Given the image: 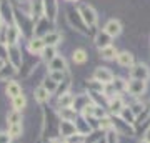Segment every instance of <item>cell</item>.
I'll return each mask as SVG.
<instances>
[{"instance_id":"1","label":"cell","mask_w":150,"mask_h":143,"mask_svg":"<svg viewBox=\"0 0 150 143\" xmlns=\"http://www.w3.org/2000/svg\"><path fill=\"white\" fill-rule=\"evenodd\" d=\"M79 13H80L82 20H83V23H85L87 27H95V25H97L98 15H97V10H95L92 5H88V4H83V5H80V8H79Z\"/></svg>"},{"instance_id":"2","label":"cell","mask_w":150,"mask_h":143,"mask_svg":"<svg viewBox=\"0 0 150 143\" xmlns=\"http://www.w3.org/2000/svg\"><path fill=\"white\" fill-rule=\"evenodd\" d=\"M67 20H69L70 27H72L74 30L80 32L82 35H88L87 25L83 23V20H82V17H80V13H79V10H69V12H67Z\"/></svg>"},{"instance_id":"3","label":"cell","mask_w":150,"mask_h":143,"mask_svg":"<svg viewBox=\"0 0 150 143\" xmlns=\"http://www.w3.org/2000/svg\"><path fill=\"white\" fill-rule=\"evenodd\" d=\"M129 73H130V78L132 80H144V82H147L150 77V70L145 63H134L130 67Z\"/></svg>"},{"instance_id":"4","label":"cell","mask_w":150,"mask_h":143,"mask_svg":"<svg viewBox=\"0 0 150 143\" xmlns=\"http://www.w3.org/2000/svg\"><path fill=\"white\" fill-rule=\"evenodd\" d=\"M113 78H115L113 73L107 68V67H97V68L93 70V80L100 82L102 85H110L113 82Z\"/></svg>"},{"instance_id":"5","label":"cell","mask_w":150,"mask_h":143,"mask_svg":"<svg viewBox=\"0 0 150 143\" xmlns=\"http://www.w3.org/2000/svg\"><path fill=\"white\" fill-rule=\"evenodd\" d=\"M145 90H147V82H144V80H130V82H127V92L132 97L144 95Z\"/></svg>"},{"instance_id":"6","label":"cell","mask_w":150,"mask_h":143,"mask_svg":"<svg viewBox=\"0 0 150 143\" xmlns=\"http://www.w3.org/2000/svg\"><path fill=\"white\" fill-rule=\"evenodd\" d=\"M8 63L13 65L17 70L22 67L23 63V58H22V50L18 45H10L8 47Z\"/></svg>"},{"instance_id":"7","label":"cell","mask_w":150,"mask_h":143,"mask_svg":"<svg viewBox=\"0 0 150 143\" xmlns=\"http://www.w3.org/2000/svg\"><path fill=\"white\" fill-rule=\"evenodd\" d=\"M50 23H52V22L48 20L47 17H40V18H37L35 27H33V37H40L42 38L43 35H47L48 32H52V30H48L47 28V27H50Z\"/></svg>"},{"instance_id":"8","label":"cell","mask_w":150,"mask_h":143,"mask_svg":"<svg viewBox=\"0 0 150 143\" xmlns=\"http://www.w3.org/2000/svg\"><path fill=\"white\" fill-rule=\"evenodd\" d=\"M22 37L20 30L17 28L13 23L12 25H7L5 27V43L10 47V45H17L18 43V38Z\"/></svg>"},{"instance_id":"9","label":"cell","mask_w":150,"mask_h":143,"mask_svg":"<svg viewBox=\"0 0 150 143\" xmlns=\"http://www.w3.org/2000/svg\"><path fill=\"white\" fill-rule=\"evenodd\" d=\"M103 32L108 33L110 37H118L120 33H122V22L118 20V18H110V20L105 23L103 27Z\"/></svg>"},{"instance_id":"10","label":"cell","mask_w":150,"mask_h":143,"mask_svg":"<svg viewBox=\"0 0 150 143\" xmlns=\"http://www.w3.org/2000/svg\"><path fill=\"white\" fill-rule=\"evenodd\" d=\"M57 10H59L57 0H43V17H47L50 22H55Z\"/></svg>"},{"instance_id":"11","label":"cell","mask_w":150,"mask_h":143,"mask_svg":"<svg viewBox=\"0 0 150 143\" xmlns=\"http://www.w3.org/2000/svg\"><path fill=\"white\" fill-rule=\"evenodd\" d=\"M59 133L62 135V138H70L72 135H75L77 132V127H75L74 122H64V120H60V127H59Z\"/></svg>"},{"instance_id":"12","label":"cell","mask_w":150,"mask_h":143,"mask_svg":"<svg viewBox=\"0 0 150 143\" xmlns=\"http://www.w3.org/2000/svg\"><path fill=\"white\" fill-rule=\"evenodd\" d=\"M113 128H115V133H120V135H127V137H132V128L127 122H123L122 118H115L112 122Z\"/></svg>"},{"instance_id":"13","label":"cell","mask_w":150,"mask_h":143,"mask_svg":"<svg viewBox=\"0 0 150 143\" xmlns=\"http://www.w3.org/2000/svg\"><path fill=\"white\" fill-rule=\"evenodd\" d=\"M48 70L50 72H67V62L62 55H57L54 60L48 62Z\"/></svg>"},{"instance_id":"14","label":"cell","mask_w":150,"mask_h":143,"mask_svg":"<svg viewBox=\"0 0 150 143\" xmlns=\"http://www.w3.org/2000/svg\"><path fill=\"white\" fill-rule=\"evenodd\" d=\"M123 108H125V103H123V100L118 95L108 100V110H110V113H113V115H117L118 117V115L122 113Z\"/></svg>"},{"instance_id":"15","label":"cell","mask_w":150,"mask_h":143,"mask_svg":"<svg viewBox=\"0 0 150 143\" xmlns=\"http://www.w3.org/2000/svg\"><path fill=\"white\" fill-rule=\"evenodd\" d=\"M42 40L47 47H55V45H59V43L62 42V33L57 32V30H52V32H48L47 35H43Z\"/></svg>"},{"instance_id":"16","label":"cell","mask_w":150,"mask_h":143,"mask_svg":"<svg viewBox=\"0 0 150 143\" xmlns=\"http://www.w3.org/2000/svg\"><path fill=\"white\" fill-rule=\"evenodd\" d=\"M0 17L5 23H8V22L13 23V10H12L10 4L5 0H2V4H0Z\"/></svg>"},{"instance_id":"17","label":"cell","mask_w":150,"mask_h":143,"mask_svg":"<svg viewBox=\"0 0 150 143\" xmlns=\"http://www.w3.org/2000/svg\"><path fill=\"white\" fill-rule=\"evenodd\" d=\"M43 48H45V43H43V40L40 37H32L28 40V52L32 55H37V53L40 55Z\"/></svg>"},{"instance_id":"18","label":"cell","mask_w":150,"mask_h":143,"mask_svg":"<svg viewBox=\"0 0 150 143\" xmlns=\"http://www.w3.org/2000/svg\"><path fill=\"white\" fill-rule=\"evenodd\" d=\"M93 42H95V47L100 50V48H105V47H108V45H112V43H110L112 42V37L102 30V32H98L95 35V40H93Z\"/></svg>"},{"instance_id":"19","label":"cell","mask_w":150,"mask_h":143,"mask_svg":"<svg viewBox=\"0 0 150 143\" xmlns=\"http://www.w3.org/2000/svg\"><path fill=\"white\" fill-rule=\"evenodd\" d=\"M59 117H60V120H64V122H75V118H77V110L72 108V106L59 108Z\"/></svg>"},{"instance_id":"20","label":"cell","mask_w":150,"mask_h":143,"mask_svg":"<svg viewBox=\"0 0 150 143\" xmlns=\"http://www.w3.org/2000/svg\"><path fill=\"white\" fill-rule=\"evenodd\" d=\"M17 73V68L13 67V65H10L8 62H7L5 65H4V68L0 70V82H10L12 80V77Z\"/></svg>"},{"instance_id":"21","label":"cell","mask_w":150,"mask_h":143,"mask_svg":"<svg viewBox=\"0 0 150 143\" xmlns=\"http://www.w3.org/2000/svg\"><path fill=\"white\" fill-rule=\"evenodd\" d=\"M5 93H7V97H8V98H15L17 95H20V93H22L20 83H18V82L10 80V82L7 83V87H5Z\"/></svg>"},{"instance_id":"22","label":"cell","mask_w":150,"mask_h":143,"mask_svg":"<svg viewBox=\"0 0 150 143\" xmlns=\"http://www.w3.org/2000/svg\"><path fill=\"white\" fill-rule=\"evenodd\" d=\"M33 98H35L37 103H42L43 105V103H47V101L50 100V93L40 85V87H37V88L33 90Z\"/></svg>"},{"instance_id":"23","label":"cell","mask_w":150,"mask_h":143,"mask_svg":"<svg viewBox=\"0 0 150 143\" xmlns=\"http://www.w3.org/2000/svg\"><path fill=\"white\" fill-rule=\"evenodd\" d=\"M117 62H118L120 67H129L130 68V67L134 65V55L130 52H127V50H125V52H120L117 55Z\"/></svg>"},{"instance_id":"24","label":"cell","mask_w":150,"mask_h":143,"mask_svg":"<svg viewBox=\"0 0 150 143\" xmlns=\"http://www.w3.org/2000/svg\"><path fill=\"white\" fill-rule=\"evenodd\" d=\"M88 103H92V98H90V97H87V95H79V97H75L72 108H75V110H83V106H87Z\"/></svg>"},{"instance_id":"25","label":"cell","mask_w":150,"mask_h":143,"mask_svg":"<svg viewBox=\"0 0 150 143\" xmlns=\"http://www.w3.org/2000/svg\"><path fill=\"white\" fill-rule=\"evenodd\" d=\"M25 106H27V98H25V95H23V93L17 95L15 98H12V108H13V110L22 111Z\"/></svg>"},{"instance_id":"26","label":"cell","mask_w":150,"mask_h":143,"mask_svg":"<svg viewBox=\"0 0 150 143\" xmlns=\"http://www.w3.org/2000/svg\"><path fill=\"white\" fill-rule=\"evenodd\" d=\"M117 55H118V52H117V48L113 47V45H108V47H105V48H100V57L105 58V60L117 58Z\"/></svg>"},{"instance_id":"27","label":"cell","mask_w":150,"mask_h":143,"mask_svg":"<svg viewBox=\"0 0 150 143\" xmlns=\"http://www.w3.org/2000/svg\"><path fill=\"white\" fill-rule=\"evenodd\" d=\"M7 125L8 127H12V125H22V111H17V110L8 111V115H7Z\"/></svg>"},{"instance_id":"28","label":"cell","mask_w":150,"mask_h":143,"mask_svg":"<svg viewBox=\"0 0 150 143\" xmlns=\"http://www.w3.org/2000/svg\"><path fill=\"white\" fill-rule=\"evenodd\" d=\"M74 100L75 97L70 93V92H67V93H64V95L59 97V108H67V106H72L74 105Z\"/></svg>"},{"instance_id":"29","label":"cell","mask_w":150,"mask_h":143,"mask_svg":"<svg viewBox=\"0 0 150 143\" xmlns=\"http://www.w3.org/2000/svg\"><path fill=\"white\" fill-rule=\"evenodd\" d=\"M72 58H74V62L77 65H83L87 60H88V55H87V52L83 48H77L74 52V55H72Z\"/></svg>"},{"instance_id":"30","label":"cell","mask_w":150,"mask_h":143,"mask_svg":"<svg viewBox=\"0 0 150 143\" xmlns=\"http://www.w3.org/2000/svg\"><path fill=\"white\" fill-rule=\"evenodd\" d=\"M42 87L48 92V93H50V95H52V93H55V92H57V88H59V83H57V82H54V80H52V78L47 75V77L42 80Z\"/></svg>"},{"instance_id":"31","label":"cell","mask_w":150,"mask_h":143,"mask_svg":"<svg viewBox=\"0 0 150 143\" xmlns=\"http://www.w3.org/2000/svg\"><path fill=\"white\" fill-rule=\"evenodd\" d=\"M40 57H42L45 62H50V60H54L55 57H57V50H55V47H47V45H45V48H43L42 53H40Z\"/></svg>"},{"instance_id":"32","label":"cell","mask_w":150,"mask_h":143,"mask_svg":"<svg viewBox=\"0 0 150 143\" xmlns=\"http://www.w3.org/2000/svg\"><path fill=\"white\" fill-rule=\"evenodd\" d=\"M120 118H122L123 122H127L129 125H132L135 122V115H134V111L130 110V106H125L123 108L122 113H120Z\"/></svg>"},{"instance_id":"33","label":"cell","mask_w":150,"mask_h":143,"mask_svg":"<svg viewBox=\"0 0 150 143\" xmlns=\"http://www.w3.org/2000/svg\"><path fill=\"white\" fill-rule=\"evenodd\" d=\"M7 132H8V135L12 138H20L23 135V127L22 125H12V127H8Z\"/></svg>"},{"instance_id":"34","label":"cell","mask_w":150,"mask_h":143,"mask_svg":"<svg viewBox=\"0 0 150 143\" xmlns=\"http://www.w3.org/2000/svg\"><path fill=\"white\" fill-rule=\"evenodd\" d=\"M69 88H70V78H65L64 82H60V83H59V88H57L55 93L60 97V95H64V93H67Z\"/></svg>"},{"instance_id":"35","label":"cell","mask_w":150,"mask_h":143,"mask_svg":"<svg viewBox=\"0 0 150 143\" xmlns=\"http://www.w3.org/2000/svg\"><path fill=\"white\" fill-rule=\"evenodd\" d=\"M48 77L54 80V82L60 83V82L65 80V72H50V70H48Z\"/></svg>"},{"instance_id":"36","label":"cell","mask_w":150,"mask_h":143,"mask_svg":"<svg viewBox=\"0 0 150 143\" xmlns=\"http://www.w3.org/2000/svg\"><path fill=\"white\" fill-rule=\"evenodd\" d=\"M0 60L8 62V45L4 42H0Z\"/></svg>"},{"instance_id":"37","label":"cell","mask_w":150,"mask_h":143,"mask_svg":"<svg viewBox=\"0 0 150 143\" xmlns=\"http://www.w3.org/2000/svg\"><path fill=\"white\" fill-rule=\"evenodd\" d=\"M93 117L100 118V120H102V118H105V110H103L100 105H95V108H93Z\"/></svg>"},{"instance_id":"38","label":"cell","mask_w":150,"mask_h":143,"mask_svg":"<svg viewBox=\"0 0 150 143\" xmlns=\"http://www.w3.org/2000/svg\"><path fill=\"white\" fill-rule=\"evenodd\" d=\"M100 128H103V130H110V128H113V125H112V120L110 118H102L100 120Z\"/></svg>"},{"instance_id":"39","label":"cell","mask_w":150,"mask_h":143,"mask_svg":"<svg viewBox=\"0 0 150 143\" xmlns=\"http://www.w3.org/2000/svg\"><path fill=\"white\" fill-rule=\"evenodd\" d=\"M13 138L8 135V132H0V143H12Z\"/></svg>"},{"instance_id":"40","label":"cell","mask_w":150,"mask_h":143,"mask_svg":"<svg viewBox=\"0 0 150 143\" xmlns=\"http://www.w3.org/2000/svg\"><path fill=\"white\" fill-rule=\"evenodd\" d=\"M144 140H145L147 143H150V128L147 130V132H145V137H144Z\"/></svg>"},{"instance_id":"41","label":"cell","mask_w":150,"mask_h":143,"mask_svg":"<svg viewBox=\"0 0 150 143\" xmlns=\"http://www.w3.org/2000/svg\"><path fill=\"white\" fill-rule=\"evenodd\" d=\"M52 143H67V140L65 138H55V140H52Z\"/></svg>"},{"instance_id":"42","label":"cell","mask_w":150,"mask_h":143,"mask_svg":"<svg viewBox=\"0 0 150 143\" xmlns=\"http://www.w3.org/2000/svg\"><path fill=\"white\" fill-rule=\"evenodd\" d=\"M7 63V62H5V60H0V70H2V68H4V65H5Z\"/></svg>"},{"instance_id":"43","label":"cell","mask_w":150,"mask_h":143,"mask_svg":"<svg viewBox=\"0 0 150 143\" xmlns=\"http://www.w3.org/2000/svg\"><path fill=\"white\" fill-rule=\"evenodd\" d=\"M139 143H147V142H145V140H142V142H139Z\"/></svg>"},{"instance_id":"44","label":"cell","mask_w":150,"mask_h":143,"mask_svg":"<svg viewBox=\"0 0 150 143\" xmlns=\"http://www.w3.org/2000/svg\"><path fill=\"white\" fill-rule=\"evenodd\" d=\"M67 2H77V0H67Z\"/></svg>"},{"instance_id":"45","label":"cell","mask_w":150,"mask_h":143,"mask_svg":"<svg viewBox=\"0 0 150 143\" xmlns=\"http://www.w3.org/2000/svg\"><path fill=\"white\" fill-rule=\"evenodd\" d=\"M0 4H2V0H0Z\"/></svg>"}]
</instances>
